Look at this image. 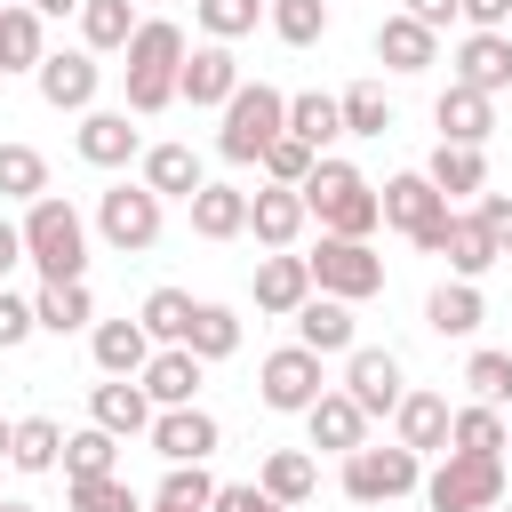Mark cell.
<instances>
[{
	"label": "cell",
	"mask_w": 512,
	"mask_h": 512,
	"mask_svg": "<svg viewBox=\"0 0 512 512\" xmlns=\"http://www.w3.org/2000/svg\"><path fill=\"white\" fill-rule=\"evenodd\" d=\"M296 192H304V216H320V232L368 240V232L384 224V208H376V184H368L352 160H336V152H320V160H312V176H304Z\"/></svg>",
	"instance_id": "cell-1"
},
{
	"label": "cell",
	"mask_w": 512,
	"mask_h": 512,
	"mask_svg": "<svg viewBox=\"0 0 512 512\" xmlns=\"http://www.w3.org/2000/svg\"><path fill=\"white\" fill-rule=\"evenodd\" d=\"M24 264H40V280H80L88 272V224L64 192H40L24 200Z\"/></svg>",
	"instance_id": "cell-2"
},
{
	"label": "cell",
	"mask_w": 512,
	"mask_h": 512,
	"mask_svg": "<svg viewBox=\"0 0 512 512\" xmlns=\"http://www.w3.org/2000/svg\"><path fill=\"white\" fill-rule=\"evenodd\" d=\"M288 128V96L280 88H264V80H240L232 96H224V128H216V152L232 160V168H248V160H264V144Z\"/></svg>",
	"instance_id": "cell-3"
},
{
	"label": "cell",
	"mask_w": 512,
	"mask_h": 512,
	"mask_svg": "<svg viewBox=\"0 0 512 512\" xmlns=\"http://www.w3.org/2000/svg\"><path fill=\"white\" fill-rule=\"evenodd\" d=\"M424 504L432 512H488V504H504V456L440 448V464L424 472Z\"/></svg>",
	"instance_id": "cell-4"
},
{
	"label": "cell",
	"mask_w": 512,
	"mask_h": 512,
	"mask_svg": "<svg viewBox=\"0 0 512 512\" xmlns=\"http://www.w3.org/2000/svg\"><path fill=\"white\" fill-rule=\"evenodd\" d=\"M376 208H384V224L392 232H408V248H424V256H440V240H448V200L432 192V176L424 168H408V176H384L376 184Z\"/></svg>",
	"instance_id": "cell-5"
},
{
	"label": "cell",
	"mask_w": 512,
	"mask_h": 512,
	"mask_svg": "<svg viewBox=\"0 0 512 512\" xmlns=\"http://www.w3.org/2000/svg\"><path fill=\"white\" fill-rule=\"evenodd\" d=\"M416 488H424V456L400 448V440H392V448H368V440H360V448L344 456V496H352V504H400V496H416Z\"/></svg>",
	"instance_id": "cell-6"
},
{
	"label": "cell",
	"mask_w": 512,
	"mask_h": 512,
	"mask_svg": "<svg viewBox=\"0 0 512 512\" xmlns=\"http://www.w3.org/2000/svg\"><path fill=\"white\" fill-rule=\"evenodd\" d=\"M304 264H312V288L320 296H344V304H360V296L384 288V256L368 240H344V232H320V248Z\"/></svg>",
	"instance_id": "cell-7"
},
{
	"label": "cell",
	"mask_w": 512,
	"mask_h": 512,
	"mask_svg": "<svg viewBox=\"0 0 512 512\" xmlns=\"http://www.w3.org/2000/svg\"><path fill=\"white\" fill-rule=\"evenodd\" d=\"M256 392H264V408H272V416H304V408L328 392V376H320V352H304V344H280V352L256 368Z\"/></svg>",
	"instance_id": "cell-8"
},
{
	"label": "cell",
	"mask_w": 512,
	"mask_h": 512,
	"mask_svg": "<svg viewBox=\"0 0 512 512\" xmlns=\"http://www.w3.org/2000/svg\"><path fill=\"white\" fill-rule=\"evenodd\" d=\"M144 440H152V456H160V464H208V456H216V440H224V424H216L200 400H184V408H152Z\"/></svg>",
	"instance_id": "cell-9"
},
{
	"label": "cell",
	"mask_w": 512,
	"mask_h": 512,
	"mask_svg": "<svg viewBox=\"0 0 512 512\" xmlns=\"http://www.w3.org/2000/svg\"><path fill=\"white\" fill-rule=\"evenodd\" d=\"M96 232H104L120 256H144V248L160 240V192H144V184H112V192L96 200Z\"/></svg>",
	"instance_id": "cell-10"
},
{
	"label": "cell",
	"mask_w": 512,
	"mask_h": 512,
	"mask_svg": "<svg viewBox=\"0 0 512 512\" xmlns=\"http://www.w3.org/2000/svg\"><path fill=\"white\" fill-rule=\"evenodd\" d=\"M32 80H40V104H48V112H88L104 64H96L88 48H48V56L32 64Z\"/></svg>",
	"instance_id": "cell-11"
},
{
	"label": "cell",
	"mask_w": 512,
	"mask_h": 512,
	"mask_svg": "<svg viewBox=\"0 0 512 512\" xmlns=\"http://www.w3.org/2000/svg\"><path fill=\"white\" fill-rule=\"evenodd\" d=\"M232 88H240V56H232V40H200V48L176 64V96H184L192 112H224Z\"/></svg>",
	"instance_id": "cell-12"
},
{
	"label": "cell",
	"mask_w": 512,
	"mask_h": 512,
	"mask_svg": "<svg viewBox=\"0 0 512 512\" xmlns=\"http://www.w3.org/2000/svg\"><path fill=\"white\" fill-rule=\"evenodd\" d=\"M344 392H352L368 416H392V408H400V392H408V376H400V352L352 344V352H344Z\"/></svg>",
	"instance_id": "cell-13"
},
{
	"label": "cell",
	"mask_w": 512,
	"mask_h": 512,
	"mask_svg": "<svg viewBox=\"0 0 512 512\" xmlns=\"http://www.w3.org/2000/svg\"><path fill=\"white\" fill-rule=\"evenodd\" d=\"M72 144H80V160H88V168H128V160L144 152V128H136V112H128V104H120V112H96V104H88Z\"/></svg>",
	"instance_id": "cell-14"
},
{
	"label": "cell",
	"mask_w": 512,
	"mask_h": 512,
	"mask_svg": "<svg viewBox=\"0 0 512 512\" xmlns=\"http://www.w3.org/2000/svg\"><path fill=\"white\" fill-rule=\"evenodd\" d=\"M288 320H296V344H304V352H320V360L360 344V336H352V304H344V296H320V288H312Z\"/></svg>",
	"instance_id": "cell-15"
},
{
	"label": "cell",
	"mask_w": 512,
	"mask_h": 512,
	"mask_svg": "<svg viewBox=\"0 0 512 512\" xmlns=\"http://www.w3.org/2000/svg\"><path fill=\"white\" fill-rule=\"evenodd\" d=\"M304 432H312V448H328V456H352V448L368 440V408H360L352 392H320V400L304 408Z\"/></svg>",
	"instance_id": "cell-16"
},
{
	"label": "cell",
	"mask_w": 512,
	"mask_h": 512,
	"mask_svg": "<svg viewBox=\"0 0 512 512\" xmlns=\"http://www.w3.org/2000/svg\"><path fill=\"white\" fill-rule=\"evenodd\" d=\"M456 80L480 88V96H504L512 88V32H464L456 40Z\"/></svg>",
	"instance_id": "cell-17"
},
{
	"label": "cell",
	"mask_w": 512,
	"mask_h": 512,
	"mask_svg": "<svg viewBox=\"0 0 512 512\" xmlns=\"http://www.w3.org/2000/svg\"><path fill=\"white\" fill-rule=\"evenodd\" d=\"M376 64L384 72H432L440 64V32L416 24V16H384L376 24Z\"/></svg>",
	"instance_id": "cell-18"
},
{
	"label": "cell",
	"mask_w": 512,
	"mask_h": 512,
	"mask_svg": "<svg viewBox=\"0 0 512 512\" xmlns=\"http://www.w3.org/2000/svg\"><path fill=\"white\" fill-rule=\"evenodd\" d=\"M432 128H440V144H488V128H496V104H488L480 88L448 80V88H440V104H432Z\"/></svg>",
	"instance_id": "cell-19"
},
{
	"label": "cell",
	"mask_w": 512,
	"mask_h": 512,
	"mask_svg": "<svg viewBox=\"0 0 512 512\" xmlns=\"http://www.w3.org/2000/svg\"><path fill=\"white\" fill-rule=\"evenodd\" d=\"M304 224H312V216H304V192H296V184H264V192H248V232H256L264 248H296Z\"/></svg>",
	"instance_id": "cell-20"
},
{
	"label": "cell",
	"mask_w": 512,
	"mask_h": 512,
	"mask_svg": "<svg viewBox=\"0 0 512 512\" xmlns=\"http://www.w3.org/2000/svg\"><path fill=\"white\" fill-rule=\"evenodd\" d=\"M88 424H104L112 440H136V432L152 424V400H144V384H136V376H104V384L88 392Z\"/></svg>",
	"instance_id": "cell-21"
},
{
	"label": "cell",
	"mask_w": 512,
	"mask_h": 512,
	"mask_svg": "<svg viewBox=\"0 0 512 512\" xmlns=\"http://www.w3.org/2000/svg\"><path fill=\"white\" fill-rule=\"evenodd\" d=\"M200 368H208V360H192L184 344H160V352L144 360V376H136V384H144V400H152V408H184V400L200 392Z\"/></svg>",
	"instance_id": "cell-22"
},
{
	"label": "cell",
	"mask_w": 512,
	"mask_h": 512,
	"mask_svg": "<svg viewBox=\"0 0 512 512\" xmlns=\"http://www.w3.org/2000/svg\"><path fill=\"white\" fill-rule=\"evenodd\" d=\"M392 440L416 448V456H440V448H448V400H440V392H400V408H392Z\"/></svg>",
	"instance_id": "cell-23"
},
{
	"label": "cell",
	"mask_w": 512,
	"mask_h": 512,
	"mask_svg": "<svg viewBox=\"0 0 512 512\" xmlns=\"http://www.w3.org/2000/svg\"><path fill=\"white\" fill-rule=\"evenodd\" d=\"M304 296H312V264L288 256V248H272V256L256 264V312H280V320H288Z\"/></svg>",
	"instance_id": "cell-24"
},
{
	"label": "cell",
	"mask_w": 512,
	"mask_h": 512,
	"mask_svg": "<svg viewBox=\"0 0 512 512\" xmlns=\"http://www.w3.org/2000/svg\"><path fill=\"white\" fill-rule=\"evenodd\" d=\"M208 176H200V152L192 144H144V192L160 200H192Z\"/></svg>",
	"instance_id": "cell-25"
},
{
	"label": "cell",
	"mask_w": 512,
	"mask_h": 512,
	"mask_svg": "<svg viewBox=\"0 0 512 512\" xmlns=\"http://www.w3.org/2000/svg\"><path fill=\"white\" fill-rule=\"evenodd\" d=\"M424 176H432L440 200H472V192H488V160H480V144H432Z\"/></svg>",
	"instance_id": "cell-26"
},
{
	"label": "cell",
	"mask_w": 512,
	"mask_h": 512,
	"mask_svg": "<svg viewBox=\"0 0 512 512\" xmlns=\"http://www.w3.org/2000/svg\"><path fill=\"white\" fill-rule=\"evenodd\" d=\"M480 320H488L480 280H440V288H432V304H424V328H432V336H472Z\"/></svg>",
	"instance_id": "cell-27"
},
{
	"label": "cell",
	"mask_w": 512,
	"mask_h": 512,
	"mask_svg": "<svg viewBox=\"0 0 512 512\" xmlns=\"http://www.w3.org/2000/svg\"><path fill=\"white\" fill-rule=\"evenodd\" d=\"M88 352H96V368H104V376H144L152 336H144V320H96Z\"/></svg>",
	"instance_id": "cell-28"
},
{
	"label": "cell",
	"mask_w": 512,
	"mask_h": 512,
	"mask_svg": "<svg viewBox=\"0 0 512 512\" xmlns=\"http://www.w3.org/2000/svg\"><path fill=\"white\" fill-rule=\"evenodd\" d=\"M256 488H264L272 504H288V512H296V504L320 488V464H312V448H272V456L256 464Z\"/></svg>",
	"instance_id": "cell-29"
},
{
	"label": "cell",
	"mask_w": 512,
	"mask_h": 512,
	"mask_svg": "<svg viewBox=\"0 0 512 512\" xmlns=\"http://www.w3.org/2000/svg\"><path fill=\"white\" fill-rule=\"evenodd\" d=\"M128 72H176L184 64V24H168V16H136V32H128Z\"/></svg>",
	"instance_id": "cell-30"
},
{
	"label": "cell",
	"mask_w": 512,
	"mask_h": 512,
	"mask_svg": "<svg viewBox=\"0 0 512 512\" xmlns=\"http://www.w3.org/2000/svg\"><path fill=\"white\" fill-rule=\"evenodd\" d=\"M192 232L200 240H240L248 232V192L240 184H200L192 192Z\"/></svg>",
	"instance_id": "cell-31"
},
{
	"label": "cell",
	"mask_w": 512,
	"mask_h": 512,
	"mask_svg": "<svg viewBox=\"0 0 512 512\" xmlns=\"http://www.w3.org/2000/svg\"><path fill=\"white\" fill-rule=\"evenodd\" d=\"M96 320V304H88V280H40V296H32V328H48V336H72V328H88Z\"/></svg>",
	"instance_id": "cell-32"
},
{
	"label": "cell",
	"mask_w": 512,
	"mask_h": 512,
	"mask_svg": "<svg viewBox=\"0 0 512 512\" xmlns=\"http://www.w3.org/2000/svg\"><path fill=\"white\" fill-rule=\"evenodd\" d=\"M440 256H448V272H456V280H480L488 264H504V248L480 232V216H448V240H440Z\"/></svg>",
	"instance_id": "cell-33"
},
{
	"label": "cell",
	"mask_w": 512,
	"mask_h": 512,
	"mask_svg": "<svg viewBox=\"0 0 512 512\" xmlns=\"http://www.w3.org/2000/svg\"><path fill=\"white\" fill-rule=\"evenodd\" d=\"M184 352H192V360H232V352H240V312H232V304H192Z\"/></svg>",
	"instance_id": "cell-34"
},
{
	"label": "cell",
	"mask_w": 512,
	"mask_h": 512,
	"mask_svg": "<svg viewBox=\"0 0 512 512\" xmlns=\"http://www.w3.org/2000/svg\"><path fill=\"white\" fill-rule=\"evenodd\" d=\"M8 464H16V472H56V464H64V424H48V416H16V432H8Z\"/></svg>",
	"instance_id": "cell-35"
},
{
	"label": "cell",
	"mask_w": 512,
	"mask_h": 512,
	"mask_svg": "<svg viewBox=\"0 0 512 512\" xmlns=\"http://www.w3.org/2000/svg\"><path fill=\"white\" fill-rule=\"evenodd\" d=\"M40 56H48V40H40V8L8 0V8H0V72H32Z\"/></svg>",
	"instance_id": "cell-36"
},
{
	"label": "cell",
	"mask_w": 512,
	"mask_h": 512,
	"mask_svg": "<svg viewBox=\"0 0 512 512\" xmlns=\"http://www.w3.org/2000/svg\"><path fill=\"white\" fill-rule=\"evenodd\" d=\"M128 32H136V0H80V48L88 56L128 48Z\"/></svg>",
	"instance_id": "cell-37"
},
{
	"label": "cell",
	"mask_w": 512,
	"mask_h": 512,
	"mask_svg": "<svg viewBox=\"0 0 512 512\" xmlns=\"http://www.w3.org/2000/svg\"><path fill=\"white\" fill-rule=\"evenodd\" d=\"M288 136H304L312 152H328V144L344 136V112H336V96H328V88H304V96H288Z\"/></svg>",
	"instance_id": "cell-38"
},
{
	"label": "cell",
	"mask_w": 512,
	"mask_h": 512,
	"mask_svg": "<svg viewBox=\"0 0 512 512\" xmlns=\"http://www.w3.org/2000/svg\"><path fill=\"white\" fill-rule=\"evenodd\" d=\"M448 448L504 456V408H488V400H472V408H448Z\"/></svg>",
	"instance_id": "cell-39"
},
{
	"label": "cell",
	"mask_w": 512,
	"mask_h": 512,
	"mask_svg": "<svg viewBox=\"0 0 512 512\" xmlns=\"http://www.w3.org/2000/svg\"><path fill=\"white\" fill-rule=\"evenodd\" d=\"M120 464V440L104 432V424H88V432H64V480H104Z\"/></svg>",
	"instance_id": "cell-40"
},
{
	"label": "cell",
	"mask_w": 512,
	"mask_h": 512,
	"mask_svg": "<svg viewBox=\"0 0 512 512\" xmlns=\"http://www.w3.org/2000/svg\"><path fill=\"white\" fill-rule=\"evenodd\" d=\"M336 112H344V136H384V128H392V96H384L376 80H352V88L336 96Z\"/></svg>",
	"instance_id": "cell-41"
},
{
	"label": "cell",
	"mask_w": 512,
	"mask_h": 512,
	"mask_svg": "<svg viewBox=\"0 0 512 512\" xmlns=\"http://www.w3.org/2000/svg\"><path fill=\"white\" fill-rule=\"evenodd\" d=\"M136 320H144L152 344H184V328H192V296H184V288H152Z\"/></svg>",
	"instance_id": "cell-42"
},
{
	"label": "cell",
	"mask_w": 512,
	"mask_h": 512,
	"mask_svg": "<svg viewBox=\"0 0 512 512\" xmlns=\"http://www.w3.org/2000/svg\"><path fill=\"white\" fill-rule=\"evenodd\" d=\"M464 384H472V400H488V408H512V352L480 344V352L464 360Z\"/></svg>",
	"instance_id": "cell-43"
},
{
	"label": "cell",
	"mask_w": 512,
	"mask_h": 512,
	"mask_svg": "<svg viewBox=\"0 0 512 512\" xmlns=\"http://www.w3.org/2000/svg\"><path fill=\"white\" fill-rule=\"evenodd\" d=\"M48 192V160L32 144H0V200H40Z\"/></svg>",
	"instance_id": "cell-44"
},
{
	"label": "cell",
	"mask_w": 512,
	"mask_h": 512,
	"mask_svg": "<svg viewBox=\"0 0 512 512\" xmlns=\"http://www.w3.org/2000/svg\"><path fill=\"white\" fill-rule=\"evenodd\" d=\"M272 8V32L288 40V48H312L320 32H328V0H264Z\"/></svg>",
	"instance_id": "cell-45"
},
{
	"label": "cell",
	"mask_w": 512,
	"mask_h": 512,
	"mask_svg": "<svg viewBox=\"0 0 512 512\" xmlns=\"http://www.w3.org/2000/svg\"><path fill=\"white\" fill-rule=\"evenodd\" d=\"M192 16H200L208 40H240V32H256L264 0H192Z\"/></svg>",
	"instance_id": "cell-46"
},
{
	"label": "cell",
	"mask_w": 512,
	"mask_h": 512,
	"mask_svg": "<svg viewBox=\"0 0 512 512\" xmlns=\"http://www.w3.org/2000/svg\"><path fill=\"white\" fill-rule=\"evenodd\" d=\"M64 496H72V512H144V504H136V488H128L120 472H104V480H72Z\"/></svg>",
	"instance_id": "cell-47"
},
{
	"label": "cell",
	"mask_w": 512,
	"mask_h": 512,
	"mask_svg": "<svg viewBox=\"0 0 512 512\" xmlns=\"http://www.w3.org/2000/svg\"><path fill=\"white\" fill-rule=\"evenodd\" d=\"M312 160H320V152H312L304 136H288V128L264 144V176H272V184H304V176H312Z\"/></svg>",
	"instance_id": "cell-48"
},
{
	"label": "cell",
	"mask_w": 512,
	"mask_h": 512,
	"mask_svg": "<svg viewBox=\"0 0 512 512\" xmlns=\"http://www.w3.org/2000/svg\"><path fill=\"white\" fill-rule=\"evenodd\" d=\"M208 496H216L208 464H168V480H160V504H176V512H208Z\"/></svg>",
	"instance_id": "cell-49"
},
{
	"label": "cell",
	"mask_w": 512,
	"mask_h": 512,
	"mask_svg": "<svg viewBox=\"0 0 512 512\" xmlns=\"http://www.w3.org/2000/svg\"><path fill=\"white\" fill-rule=\"evenodd\" d=\"M168 104H176V72H128V112L136 120H152Z\"/></svg>",
	"instance_id": "cell-50"
},
{
	"label": "cell",
	"mask_w": 512,
	"mask_h": 512,
	"mask_svg": "<svg viewBox=\"0 0 512 512\" xmlns=\"http://www.w3.org/2000/svg\"><path fill=\"white\" fill-rule=\"evenodd\" d=\"M472 216H480V232L512 256V192H472Z\"/></svg>",
	"instance_id": "cell-51"
},
{
	"label": "cell",
	"mask_w": 512,
	"mask_h": 512,
	"mask_svg": "<svg viewBox=\"0 0 512 512\" xmlns=\"http://www.w3.org/2000/svg\"><path fill=\"white\" fill-rule=\"evenodd\" d=\"M208 512H288V504H272L256 480H232V488H216V496H208Z\"/></svg>",
	"instance_id": "cell-52"
},
{
	"label": "cell",
	"mask_w": 512,
	"mask_h": 512,
	"mask_svg": "<svg viewBox=\"0 0 512 512\" xmlns=\"http://www.w3.org/2000/svg\"><path fill=\"white\" fill-rule=\"evenodd\" d=\"M24 336H32V296H8L0 288V352H16Z\"/></svg>",
	"instance_id": "cell-53"
},
{
	"label": "cell",
	"mask_w": 512,
	"mask_h": 512,
	"mask_svg": "<svg viewBox=\"0 0 512 512\" xmlns=\"http://www.w3.org/2000/svg\"><path fill=\"white\" fill-rule=\"evenodd\" d=\"M456 16H464L472 32H504V24H512V0H456Z\"/></svg>",
	"instance_id": "cell-54"
},
{
	"label": "cell",
	"mask_w": 512,
	"mask_h": 512,
	"mask_svg": "<svg viewBox=\"0 0 512 512\" xmlns=\"http://www.w3.org/2000/svg\"><path fill=\"white\" fill-rule=\"evenodd\" d=\"M400 16H416V24H432V32H440V24H448V16H456V0H408V8H400Z\"/></svg>",
	"instance_id": "cell-55"
},
{
	"label": "cell",
	"mask_w": 512,
	"mask_h": 512,
	"mask_svg": "<svg viewBox=\"0 0 512 512\" xmlns=\"http://www.w3.org/2000/svg\"><path fill=\"white\" fill-rule=\"evenodd\" d=\"M16 264H24V232H16V224H8V216H0V280H8V272H16Z\"/></svg>",
	"instance_id": "cell-56"
},
{
	"label": "cell",
	"mask_w": 512,
	"mask_h": 512,
	"mask_svg": "<svg viewBox=\"0 0 512 512\" xmlns=\"http://www.w3.org/2000/svg\"><path fill=\"white\" fill-rule=\"evenodd\" d=\"M24 8H40V16H80V0H24Z\"/></svg>",
	"instance_id": "cell-57"
},
{
	"label": "cell",
	"mask_w": 512,
	"mask_h": 512,
	"mask_svg": "<svg viewBox=\"0 0 512 512\" xmlns=\"http://www.w3.org/2000/svg\"><path fill=\"white\" fill-rule=\"evenodd\" d=\"M8 432H16V424H8V416H0V456H8Z\"/></svg>",
	"instance_id": "cell-58"
},
{
	"label": "cell",
	"mask_w": 512,
	"mask_h": 512,
	"mask_svg": "<svg viewBox=\"0 0 512 512\" xmlns=\"http://www.w3.org/2000/svg\"><path fill=\"white\" fill-rule=\"evenodd\" d=\"M504 472H512V424H504Z\"/></svg>",
	"instance_id": "cell-59"
},
{
	"label": "cell",
	"mask_w": 512,
	"mask_h": 512,
	"mask_svg": "<svg viewBox=\"0 0 512 512\" xmlns=\"http://www.w3.org/2000/svg\"><path fill=\"white\" fill-rule=\"evenodd\" d=\"M0 512H32V504H0Z\"/></svg>",
	"instance_id": "cell-60"
},
{
	"label": "cell",
	"mask_w": 512,
	"mask_h": 512,
	"mask_svg": "<svg viewBox=\"0 0 512 512\" xmlns=\"http://www.w3.org/2000/svg\"><path fill=\"white\" fill-rule=\"evenodd\" d=\"M488 512H512V504H488Z\"/></svg>",
	"instance_id": "cell-61"
},
{
	"label": "cell",
	"mask_w": 512,
	"mask_h": 512,
	"mask_svg": "<svg viewBox=\"0 0 512 512\" xmlns=\"http://www.w3.org/2000/svg\"><path fill=\"white\" fill-rule=\"evenodd\" d=\"M0 8H8V0H0Z\"/></svg>",
	"instance_id": "cell-62"
},
{
	"label": "cell",
	"mask_w": 512,
	"mask_h": 512,
	"mask_svg": "<svg viewBox=\"0 0 512 512\" xmlns=\"http://www.w3.org/2000/svg\"><path fill=\"white\" fill-rule=\"evenodd\" d=\"M504 32H512V24H504Z\"/></svg>",
	"instance_id": "cell-63"
}]
</instances>
